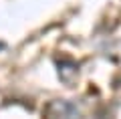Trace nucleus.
<instances>
[{
  "mask_svg": "<svg viewBox=\"0 0 121 119\" xmlns=\"http://www.w3.org/2000/svg\"><path fill=\"white\" fill-rule=\"evenodd\" d=\"M44 113L48 115V117H73V115H77V107L71 105L69 101H52L51 105L44 109Z\"/></svg>",
  "mask_w": 121,
  "mask_h": 119,
  "instance_id": "nucleus-1",
  "label": "nucleus"
},
{
  "mask_svg": "<svg viewBox=\"0 0 121 119\" xmlns=\"http://www.w3.org/2000/svg\"><path fill=\"white\" fill-rule=\"evenodd\" d=\"M77 75H79L77 63H73V61H60L59 63V77H60L63 83L73 85V83L77 81Z\"/></svg>",
  "mask_w": 121,
  "mask_h": 119,
  "instance_id": "nucleus-2",
  "label": "nucleus"
}]
</instances>
